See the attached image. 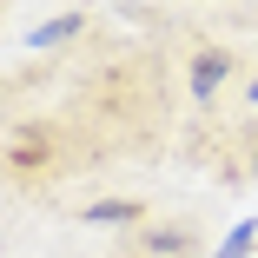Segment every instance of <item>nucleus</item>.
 I'll return each instance as SVG.
<instances>
[{"label":"nucleus","instance_id":"obj_3","mask_svg":"<svg viewBox=\"0 0 258 258\" xmlns=\"http://www.w3.org/2000/svg\"><path fill=\"white\" fill-rule=\"evenodd\" d=\"M73 27H80V14H60V20H46V27H33V33H27V46H60V40H67Z\"/></svg>","mask_w":258,"mask_h":258},{"label":"nucleus","instance_id":"obj_1","mask_svg":"<svg viewBox=\"0 0 258 258\" xmlns=\"http://www.w3.org/2000/svg\"><path fill=\"white\" fill-rule=\"evenodd\" d=\"M219 86H225V53H199V60H192V93L212 99Z\"/></svg>","mask_w":258,"mask_h":258},{"label":"nucleus","instance_id":"obj_2","mask_svg":"<svg viewBox=\"0 0 258 258\" xmlns=\"http://www.w3.org/2000/svg\"><path fill=\"white\" fill-rule=\"evenodd\" d=\"M251 245H258V219H238V225L225 232V245H219V258H245Z\"/></svg>","mask_w":258,"mask_h":258},{"label":"nucleus","instance_id":"obj_4","mask_svg":"<svg viewBox=\"0 0 258 258\" xmlns=\"http://www.w3.org/2000/svg\"><path fill=\"white\" fill-rule=\"evenodd\" d=\"M126 219H139V205H93L86 212V225H126Z\"/></svg>","mask_w":258,"mask_h":258},{"label":"nucleus","instance_id":"obj_5","mask_svg":"<svg viewBox=\"0 0 258 258\" xmlns=\"http://www.w3.org/2000/svg\"><path fill=\"white\" fill-rule=\"evenodd\" d=\"M251 99H258V80H251Z\"/></svg>","mask_w":258,"mask_h":258}]
</instances>
